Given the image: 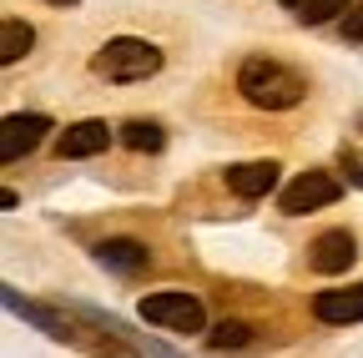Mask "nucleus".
Here are the masks:
<instances>
[{
	"instance_id": "obj_7",
	"label": "nucleus",
	"mask_w": 363,
	"mask_h": 358,
	"mask_svg": "<svg viewBox=\"0 0 363 358\" xmlns=\"http://www.w3.org/2000/svg\"><path fill=\"white\" fill-rule=\"evenodd\" d=\"M111 137L116 131L106 126V121H76V126H66L61 131V142H56V152H61V162H81V157H96V152H106L111 147Z\"/></svg>"
},
{
	"instance_id": "obj_18",
	"label": "nucleus",
	"mask_w": 363,
	"mask_h": 358,
	"mask_svg": "<svg viewBox=\"0 0 363 358\" xmlns=\"http://www.w3.org/2000/svg\"><path fill=\"white\" fill-rule=\"evenodd\" d=\"M278 6H288V11H298V6H303V0H278Z\"/></svg>"
},
{
	"instance_id": "obj_16",
	"label": "nucleus",
	"mask_w": 363,
	"mask_h": 358,
	"mask_svg": "<svg viewBox=\"0 0 363 358\" xmlns=\"http://www.w3.org/2000/svg\"><path fill=\"white\" fill-rule=\"evenodd\" d=\"M338 167H343V177H348L353 187H363V152L358 147H343L338 152Z\"/></svg>"
},
{
	"instance_id": "obj_8",
	"label": "nucleus",
	"mask_w": 363,
	"mask_h": 358,
	"mask_svg": "<svg viewBox=\"0 0 363 358\" xmlns=\"http://www.w3.org/2000/svg\"><path fill=\"white\" fill-rule=\"evenodd\" d=\"M6 308H11V313H21L26 323H35L40 333H51L56 343H81V338H76V328H71V318H66V313H56V308H45V303H30V298H21L16 288H6Z\"/></svg>"
},
{
	"instance_id": "obj_2",
	"label": "nucleus",
	"mask_w": 363,
	"mask_h": 358,
	"mask_svg": "<svg viewBox=\"0 0 363 358\" xmlns=\"http://www.w3.org/2000/svg\"><path fill=\"white\" fill-rule=\"evenodd\" d=\"M91 71L101 81H111V86H131V81H147V76L162 71V51L152 40H142V35H116V40H106L96 51Z\"/></svg>"
},
{
	"instance_id": "obj_13",
	"label": "nucleus",
	"mask_w": 363,
	"mask_h": 358,
	"mask_svg": "<svg viewBox=\"0 0 363 358\" xmlns=\"http://www.w3.org/2000/svg\"><path fill=\"white\" fill-rule=\"evenodd\" d=\"M30 46H35V30H30L26 21H16V16H11L6 26H0V61H6V66H16Z\"/></svg>"
},
{
	"instance_id": "obj_1",
	"label": "nucleus",
	"mask_w": 363,
	"mask_h": 358,
	"mask_svg": "<svg viewBox=\"0 0 363 358\" xmlns=\"http://www.w3.org/2000/svg\"><path fill=\"white\" fill-rule=\"evenodd\" d=\"M238 91L262 111H288V106H298L308 96V81L293 66L272 61V56H247L238 66Z\"/></svg>"
},
{
	"instance_id": "obj_4",
	"label": "nucleus",
	"mask_w": 363,
	"mask_h": 358,
	"mask_svg": "<svg viewBox=\"0 0 363 358\" xmlns=\"http://www.w3.org/2000/svg\"><path fill=\"white\" fill-rule=\"evenodd\" d=\"M338 197H343V182H338L333 172L313 167V172H298L293 182L283 187L278 207H283L288 217H303V212H318V207H328V202H338Z\"/></svg>"
},
{
	"instance_id": "obj_14",
	"label": "nucleus",
	"mask_w": 363,
	"mask_h": 358,
	"mask_svg": "<svg viewBox=\"0 0 363 358\" xmlns=\"http://www.w3.org/2000/svg\"><path fill=\"white\" fill-rule=\"evenodd\" d=\"M207 343H212V348H247V343H252V328L238 323V318H222V323L207 333Z\"/></svg>"
},
{
	"instance_id": "obj_3",
	"label": "nucleus",
	"mask_w": 363,
	"mask_h": 358,
	"mask_svg": "<svg viewBox=\"0 0 363 358\" xmlns=\"http://www.w3.org/2000/svg\"><path fill=\"white\" fill-rule=\"evenodd\" d=\"M142 318L157 323V328H172V333H202V328H207L202 298H197V293H182V288L147 293V298H142Z\"/></svg>"
},
{
	"instance_id": "obj_12",
	"label": "nucleus",
	"mask_w": 363,
	"mask_h": 358,
	"mask_svg": "<svg viewBox=\"0 0 363 358\" xmlns=\"http://www.w3.org/2000/svg\"><path fill=\"white\" fill-rule=\"evenodd\" d=\"M116 137H121L131 152H162V147H167V131H162L157 121H142V116L126 121V126H116Z\"/></svg>"
},
{
	"instance_id": "obj_9",
	"label": "nucleus",
	"mask_w": 363,
	"mask_h": 358,
	"mask_svg": "<svg viewBox=\"0 0 363 358\" xmlns=\"http://www.w3.org/2000/svg\"><path fill=\"white\" fill-rule=\"evenodd\" d=\"M313 318L318 323H358L363 318V283H353V288H323L313 298Z\"/></svg>"
},
{
	"instance_id": "obj_19",
	"label": "nucleus",
	"mask_w": 363,
	"mask_h": 358,
	"mask_svg": "<svg viewBox=\"0 0 363 358\" xmlns=\"http://www.w3.org/2000/svg\"><path fill=\"white\" fill-rule=\"evenodd\" d=\"M45 6H76V0H45Z\"/></svg>"
},
{
	"instance_id": "obj_17",
	"label": "nucleus",
	"mask_w": 363,
	"mask_h": 358,
	"mask_svg": "<svg viewBox=\"0 0 363 358\" xmlns=\"http://www.w3.org/2000/svg\"><path fill=\"white\" fill-rule=\"evenodd\" d=\"M343 40H363V6H353L343 16Z\"/></svg>"
},
{
	"instance_id": "obj_5",
	"label": "nucleus",
	"mask_w": 363,
	"mask_h": 358,
	"mask_svg": "<svg viewBox=\"0 0 363 358\" xmlns=\"http://www.w3.org/2000/svg\"><path fill=\"white\" fill-rule=\"evenodd\" d=\"M51 131V116L45 111H16L0 121V162H21L26 152H35Z\"/></svg>"
},
{
	"instance_id": "obj_10",
	"label": "nucleus",
	"mask_w": 363,
	"mask_h": 358,
	"mask_svg": "<svg viewBox=\"0 0 363 358\" xmlns=\"http://www.w3.org/2000/svg\"><path fill=\"white\" fill-rule=\"evenodd\" d=\"M278 162H238V167H227V187H233L238 197H247V202H257V197H267L272 187H278Z\"/></svg>"
},
{
	"instance_id": "obj_11",
	"label": "nucleus",
	"mask_w": 363,
	"mask_h": 358,
	"mask_svg": "<svg viewBox=\"0 0 363 358\" xmlns=\"http://www.w3.org/2000/svg\"><path fill=\"white\" fill-rule=\"evenodd\" d=\"M96 262L111 267V273H142L152 262V252L142 242H131V237H106V242H96Z\"/></svg>"
},
{
	"instance_id": "obj_6",
	"label": "nucleus",
	"mask_w": 363,
	"mask_h": 358,
	"mask_svg": "<svg viewBox=\"0 0 363 358\" xmlns=\"http://www.w3.org/2000/svg\"><path fill=\"white\" fill-rule=\"evenodd\" d=\"M353 257H358V237H353L348 228L318 233L313 247H308V267H313V273H328V278H333V273H348Z\"/></svg>"
},
{
	"instance_id": "obj_15",
	"label": "nucleus",
	"mask_w": 363,
	"mask_h": 358,
	"mask_svg": "<svg viewBox=\"0 0 363 358\" xmlns=\"http://www.w3.org/2000/svg\"><path fill=\"white\" fill-rule=\"evenodd\" d=\"M338 11H348V0H303V6H298V21H303V26H323V21H333Z\"/></svg>"
}]
</instances>
